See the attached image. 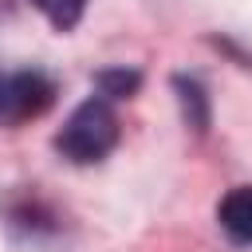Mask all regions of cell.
<instances>
[{"mask_svg":"<svg viewBox=\"0 0 252 252\" xmlns=\"http://www.w3.org/2000/svg\"><path fill=\"white\" fill-rule=\"evenodd\" d=\"M114 142H118V118H114V110H110L106 98L79 102L71 110V118L63 122L59 138H55L59 154L71 158V161H79V165H91V161L106 158L114 150Z\"/></svg>","mask_w":252,"mask_h":252,"instance_id":"6da1fadb","label":"cell"},{"mask_svg":"<svg viewBox=\"0 0 252 252\" xmlns=\"http://www.w3.org/2000/svg\"><path fill=\"white\" fill-rule=\"evenodd\" d=\"M51 94H55V87L39 71L8 75L0 83V126H16V122H28V118L43 114L51 106Z\"/></svg>","mask_w":252,"mask_h":252,"instance_id":"7a4b0ae2","label":"cell"},{"mask_svg":"<svg viewBox=\"0 0 252 252\" xmlns=\"http://www.w3.org/2000/svg\"><path fill=\"white\" fill-rule=\"evenodd\" d=\"M217 217H220V228H224L232 240H240V244H252V185H240V189H232V193L220 201Z\"/></svg>","mask_w":252,"mask_h":252,"instance_id":"3957f363","label":"cell"},{"mask_svg":"<svg viewBox=\"0 0 252 252\" xmlns=\"http://www.w3.org/2000/svg\"><path fill=\"white\" fill-rule=\"evenodd\" d=\"M47 20H51V28H59V32H71L79 20H83V8H87V0H32Z\"/></svg>","mask_w":252,"mask_h":252,"instance_id":"277c9868","label":"cell"},{"mask_svg":"<svg viewBox=\"0 0 252 252\" xmlns=\"http://www.w3.org/2000/svg\"><path fill=\"white\" fill-rule=\"evenodd\" d=\"M177 91H181V102H185V110L193 106V126L197 130H205V98H201V87L197 83H189V79H177Z\"/></svg>","mask_w":252,"mask_h":252,"instance_id":"5b68a950","label":"cell"},{"mask_svg":"<svg viewBox=\"0 0 252 252\" xmlns=\"http://www.w3.org/2000/svg\"><path fill=\"white\" fill-rule=\"evenodd\" d=\"M98 83H102L106 94H130L138 87V71H102Z\"/></svg>","mask_w":252,"mask_h":252,"instance_id":"8992f818","label":"cell"}]
</instances>
